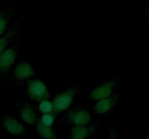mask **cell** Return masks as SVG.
<instances>
[{"instance_id":"obj_11","label":"cell","mask_w":149,"mask_h":139,"mask_svg":"<svg viewBox=\"0 0 149 139\" xmlns=\"http://www.w3.org/2000/svg\"><path fill=\"white\" fill-rule=\"evenodd\" d=\"M23 17H19L10 25L8 30L0 36V54L9 47L12 42L18 36V33L20 30V24Z\"/></svg>"},{"instance_id":"obj_7","label":"cell","mask_w":149,"mask_h":139,"mask_svg":"<svg viewBox=\"0 0 149 139\" xmlns=\"http://www.w3.org/2000/svg\"><path fill=\"white\" fill-rule=\"evenodd\" d=\"M15 106L20 118L25 123L31 126L36 124L39 118L34 107L31 103L17 100L15 103Z\"/></svg>"},{"instance_id":"obj_13","label":"cell","mask_w":149,"mask_h":139,"mask_svg":"<svg viewBox=\"0 0 149 139\" xmlns=\"http://www.w3.org/2000/svg\"><path fill=\"white\" fill-rule=\"evenodd\" d=\"M35 129L37 132L38 135L41 138L45 139H57L58 138V136L56 132L55 131L52 126H47L42 124L39 120L35 125Z\"/></svg>"},{"instance_id":"obj_10","label":"cell","mask_w":149,"mask_h":139,"mask_svg":"<svg viewBox=\"0 0 149 139\" xmlns=\"http://www.w3.org/2000/svg\"><path fill=\"white\" fill-rule=\"evenodd\" d=\"M120 95L119 93H113L112 95L96 101L93 109L97 115H104L111 111L119 102Z\"/></svg>"},{"instance_id":"obj_8","label":"cell","mask_w":149,"mask_h":139,"mask_svg":"<svg viewBox=\"0 0 149 139\" xmlns=\"http://www.w3.org/2000/svg\"><path fill=\"white\" fill-rule=\"evenodd\" d=\"M36 76V72L33 66L26 60H20L13 70V79L16 83L29 81Z\"/></svg>"},{"instance_id":"obj_14","label":"cell","mask_w":149,"mask_h":139,"mask_svg":"<svg viewBox=\"0 0 149 139\" xmlns=\"http://www.w3.org/2000/svg\"><path fill=\"white\" fill-rule=\"evenodd\" d=\"M39 103L38 108H39V111L42 114L54 112V107L52 101H50L49 99H45Z\"/></svg>"},{"instance_id":"obj_15","label":"cell","mask_w":149,"mask_h":139,"mask_svg":"<svg viewBox=\"0 0 149 139\" xmlns=\"http://www.w3.org/2000/svg\"><path fill=\"white\" fill-rule=\"evenodd\" d=\"M56 116L57 115L54 112L45 113V114H42V115L39 118V120L45 125L52 126L55 121Z\"/></svg>"},{"instance_id":"obj_3","label":"cell","mask_w":149,"mask_h":139,"mask_svg":"<svg viewBox=\"0 0 149 139\" xmlns=\"http://www.w3.org/2000/svg\"><path fill=\"white\" fill-rule=\"evenodd\" d=\"M92 114L87 109L77 106L65 111L60 120V122L72 125H83L90 124L92 122Z\"/></svg>"},{"instance_id":"obj_16","label":"cell","mask_w":149,"mask_h":139,"mask_svg":"<svg viewBox=\"0 0 149 139\" xmlns=\"http://www.w3.org/2000/svg\"><path fill=\"white\" fill-rule=\"evenodd\" d=\"M144 15L147 16V17H149V10L144 12Z\"/></svg>"},{"instance_id":"obj_9","label":"cell","mask_w":149,"mask_h":139,"mask_svg":"<svg viewBox=\"0 0 149 139\" xmlns=\"http://www.w3.org/2000/svg\"><path fill=\"white\" fill-rule=\"evenodd\" d=\"M100 126L96 122L83 125H73L69 132L71 139H85L94 136L99 130Z\"/></svg>"},{"instance_id":"obj_6","label":"cell","mask_w":149,"mask_h":139,"mask_svg":"<svg viewBox=\"0 0 149 139\" xmlns=\"http://www.w3.org/2000/svg\"><path fill=\"white\" fill-rule=\"evenodd\" d=\"M0 122L2 128L10 135L24 137L27 134L25 126L13 114L8 113L4 114Z\"/></svg>"},{"instance_id":"obj_2","label":"cell","mask_w":149,"mask_h":139,"mask_svg":"<svg viewBox=\"0 0 149 139\" xmlns=\"http://www.w3.org/2000/svg\"><path fill=\"white\" fill-rule=\"evenodd\" d=\"M81 91L79 86H71L56 94L52 99L54 113L56 115L65 112L72 105L77 95Z\"/></svg>"},{"instance_id":"obj_4","label":"cell","mask_w":149,"mask_h":139,"mask_svg":"<svg viewBox=\"0 0 149 139\" xmlns=\"http://www.w3.org/2000/svg\"><path fill=\"white\" fill-rule=\"evenodd\" d=\"M122 78H115L108 80L90 90L86 95V98L95 101L106 98L114 93L116 88L122 83Z\"/></svg>"},{"instance_id":"obj_5","label":"cell","mask_w":149,"mask_h":139,"mask_svg":"<svg viewBox=\"0 0 149 139\" xmlns=\"http://www.w3.org/2000/svg\"><path fill=\"white\" fill-rule=\"evenodd\" d=\"M26 93L27 96L32 101L40 102L45 99H49L50 94L48 87L42 80L31 78L26 84Z\"/></svg>"},{"instance_id":"obj_12","label":"cell","mask_w":149,"mask_h":139,"mask_svg":"<svg viewBox=\"0 0 149 139\" xmlns=\"http://www.w3.org/2000/svg\"><path fill=\"white\" fill-rule=\"evenodd\" d=\"M17 12V9L13 4H8L0 9V36L5 33Z\"/></svg>"},{"instance_id":"obj_1","label":"cell","mask_w":149,"mask_h":139,"mask_svg":"<svg viewBox=\"0 0 149 139\" xmlns=\"http://www.w3.org/2000/svg\"><path fill=\"white\" fill-rule=\"evenodd\" d=\"M20 41V35L15 38L11 44L0 54V81L4 80L15 63L17 50Z\"/></svg>"}]
</instances>
